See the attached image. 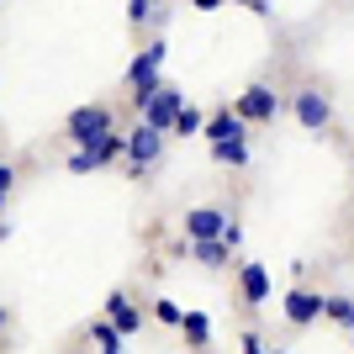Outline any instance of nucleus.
<instances>
[{"instance_id":"obj_6","label":"nucleus","mask_w":354,"mask_h":354,"mask_svg":"<svg viewBox=\"0 0 354 354\" xmlns=\"http://www.w3.org/2000/svg\"><path fill=\"white\" fill-rule=\"evenodd\" d=\"M233 106H238V111H243L249 122H275V117L286 111V101H281V95H275L270 85H249V90H243V95H238Z\"/></svg>"},{"instance_id":"obj_7","label":"nucleus","mask_w":354,"mask_h":354,"mask_svg":"<svg viewBox=\"0 0 354 354\" xmlns=\"http://www.w3.org/2000/svg\"><path fill=\"white\" fill-rule=\"evenodd\" d=\"M291 111H296V122H301V127H312V133L333 122V101H328L323 90H301V95L291 101Z\"/></svg>"},{"instance_id":"obj_3","label":"nucleus","mask_w":354,"mask_h":354,"mask_svg":"<svg viewBox=\"0 0 354 354\" xmlns=\"http://www.w3.org/2000/svg\"><path fill=\"white\" fill-rule=\"evenodd\" d=\"M281 312H286V323L307 328V323H317V317H328V296H323V291H307V286H296V291H286Z\"/></svg>"},{"instance_id":"obj_23","label":"nucleus","mask_w":354,"mask_h":354,"mask_svg":"<svg viewBox=\"0 0 354 354\" xmlns=\"http://www.w3.org/2000/svg\"><path fill=\"white\" fill-rule=\"evenodd\" d=\"M249 11H259V16H270V0H243Z\"/></svg>"},{"instance_id":"obj_12","label":"nucleus","mask_w":354,"mask_h":354,"mask_svg":"<svg viewBox=\"0 0 354 354\" xmlns=\"http://www.w3.org/2000/svg\"><path fill=\"white\" fill-rule=\"evenodd\" d=\"M191 259H196V265H207V270H222L227 259H233V249H227L222 238H191Z\"/></svg>"},{"instance_id":"obj_15","label":"nucleus","mask_w":354,"mask_h":354,"mask_svg":"<svg viewBox=\"0 0 354 354\" xmlns=\"http://www.w3.org/2000/svg\"><path fill=\"white\" fill-rule=\"evenodd\" d=\"M90 339L101 344V354H122V328L117 323H95V328H90Z\"/></svg>"},{"instance_id":"obj_10","label":"nucleus","mask_w":354,"mask_h":354,"mask_svg":"<svg viewBox=\"0 0 354 354\" xmlns=\"http://www.w3.org/2000/svg\"><path fill=\"white\" fill-rule=\"evenodd\" d=\"M185 233L191 238H222L227 233V217H222L217 207H191L185 212Z\"/></svg>"},{"instance_id":"obj_20","label":"nucleus","mask_w":354,"mask_h":354,"mask_svg":"<svg viewBox=\"0 0 354 354\" xmlns=\"http://www.w3.org/2000/svg\"><path fill=\"white\" fill-rule=\"evenodd\" d=\"M148 16H153V0H127V21L133 27H143Z\"/></svg>"},{"instance_id":"obj_24","label":"nucleus","mask_w":354,"mask_h":354,"mask_svg":"<svg viewBox=\"0 0 354 354\" xmlns=\"http://www.w3.org/2000/svg\"><path fill=\"white\" fill-rule=\"evenodd\" d=\"M222 0H196V11H217Z\"/></svg>"},{"instance_id":"obj_21","label":"nucleus","mask_w":354,"mask_h":354,"mask_svg":"<svg viewBox=\"0 0 354 354\" xmlns=\"http://www.w3.org/2000/svg\"><path fill=\"white\" fill-rule=\"evenodd\" d=\"M16 191V169L11 164H0V196H11Z\"/></svg>"},{"instance_id":"obj_11","label":"nucleus","mask_w":354,"mask_h":354,"mask_svg":"<svg viewBox=\"0 0 354 354\" xmlns=\"http://www.w3.org/2000/svg\"><path fill=\"white\" fill-rule=\"evenodd\" d=\"M238 281H243V301H249V307H265L270 301V270L265 265H243Z\"/></svg>"},{"instance_id":"obj_14","label":"nucleus","mask_w":354,"mask_h":354,"mask_svg":"<svg viewBox=\"0 0 354 354\" xmlns=\"http://www.w3.org/2000/svg\"><path fill=\"white\" fill-rule=\"evenodd\" d=\"M212 159L243 169V164H249V143H243V138H233V143H212Z\"/></svg>"},{"instance_id":"obj_9","label":"nucleus","mask_w":354,"mask_h":354,"mask_svg":"<svg viewBox=\"0 0 354 354\" xmlns=\"http://www.w3.org/2000/svg\"><path fill=\"white\" fill-rule=\"evenodd\" d=\"M249 133V117L238 111V106H222L217 117H207V138L212 143H233V138H243Z\"/></svg>"},{"instance_id":"obj_13","label":"nucleus","mask_w":354,"mask_h":354,"mask_svg":"<svg viewBox=\"0 0 354 354\" xmlns=\"http://www.w3.org/2000/svg\"><path fill=\"white\" fill-rule=\"evenodd\" d=\"M180 333H185V344H191V349H207V344H212V317H207V312H185Z\"/></svg>"},{"instance_id":"obj_25","label":"nucleus","mask_w":354,"mask_h":354,"mask_svg":"<svg viewBox=\"0 0 354 354\" xmlns=\"http://www.w3.org/2000/svg\"><path fill=\"white\" fill-rule=\"evenodd\" d=\"M259 354H286V349H259Z\"/></svg>"},{"instance_id":"obj_4","label":"nucleus","mask_w":354,"mask_h":354,"mask_svg":"<svg viewBox=\"0 0 354 354\" xmlns=\"http://www.w3.org/2000/svg\"><path fill=\"white\" fill-rule=\"evenodd\" d=\"M64 133H69V143H90V138L111 133V106H80V111L64 122Z\"/></svg>"},{"instance_id":"obj_17","label":"nucleus","mask_w":354,"mask_h":354,"mask_svg":"<svg viewBox=\"0 0 354 354\" xmlns=\"http://www.w3.org/2000/svg\"><path fill=\"white\" fill-rule=\"evenodd\" d=\"M175 133H180V138H196V133H207V117H201L196 106H185V111H180V122H175Z\"/></svg>"},{"instance_id":"obj_1","label":"nucleus","mask_w":354,"mask_h":354,"mask_svg":"<svg viewBox=\"0 0 354 354\" xmlns=\"http://www.w3.org/2000/svg\"><path fill=\"white\" fill-rule=\"evenodd\" d=\"M122 153H127V143L117 133H101V138H90V143H80V153H69V175H90V169L122 159Z\"/></svg>"},{"instance_id":"obj_5","label":"nucleus","mask_w":354,"mask_h":354,"mask_svg":"<svg viewBox=\"0 0 354 354\" xmlns=\"http://www.w3.org/2000/svg\"><path fill=\"white\" fill-rule=\"evenodd\" d=\"M138 111H143L148 127H159V133H175V122H180V111H185V101H180V90H159V95H148Z\"/></svg>"},{"instance_id":"obj_16","label":"nucleus","mask_w":354,"mask_h":354,"mask_svg":"<svg viewBox=\"0 0 354 354\" xmlns=\"http://www.w3.org/2000/svg\"><path fill=\"white\" fill-rule=\"evenodd\" d=\"M328 317L354 333V301H349V296H328Z\"/></svg>"},{"instance_id":"obj_8","label":"nucleus","mask_w":354,"mask_h":354,"mask_svg":"<svg viewBox=\"0 0 354 354\" xmlns=\"http://www.w3.org/2000/svg\"><path fill=\"white\" fill-rule=\"evenodd\" d=\"M159 148H164V133L143 122V127H138V133L127 138V164H133V169H148V164L159 159Z\"/></svg>"},{"instance_id":"obj_18","label":"nucleus","mask_w":354,"mask_h":354,"mask_svg":"<svg viewBox=\"0 0 354 354\" xmlns=\"http://www.w3.org/2000/svg\"><path fill=\"white\" fill-rule=\"evenodd\" d=\"M153 323H164V328H180V323H185V312H180L175 301H153Z\"/></svg>"},{"instance_id":"obj_19","label":"nucleus","mask_w":354,"mask_h":354,"mask_svg":"<svg viewBox=\"0 0 354 354\" xmlns=\"http://www.w3.org/2000/svg\"><path fill=\"white\" fill-rule=\"evenodd\" d=\"M111 323H117V328H122V339H127V333H138V328H143V317H138L133 301H127L122 312H111Z\"/></svg>"},{"instance_id":"obj_22","label":"nucleus","mask_w":354,"mask_h":354,"mask_svg":"<svg viewBox=\"0 0 354 354\" xmlns=\"http://www.w3.org/2000/svg\"><path fill=\"white\" fill-rule=\"evenodd\" d=\"M222 243H227V249H238V243H243V227H238V222H227V233H222Z\"/></svg>"},{"instance_id":"obj_2","label":"nucleus","mask_w":354,"mask_h":354,"mask_svg":"<svg viewBox=\"0 0 354 354\" xmlns=\"http://www.w3.org/2000/svg\"><path fill=\"white\" fill-rule=\"evenodd\" d=\"M159 64H164V43H148L143 53L133 59V69H127V85L138 90V106H143L148 95H159V90H164L159 85Z\"/></svg>"}]
</instances>
